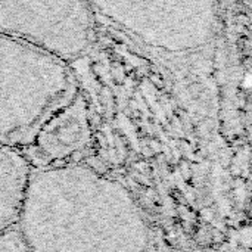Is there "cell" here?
I'll list each match as a JSON object with an SVG mask.
<instances>
[{
	"label": "cell",
	"instance_id": "obj_1",
	"mask_svg": "<svg viewBox=\"0 0 252 252\" xmlns=\"http://www.w3.org/2000/svg\"><path fill=\"white\" fill-rule=\"evenodd\" d=\"M16 229L31 252H154L127 188L75 162L31 170Z\"/></svg>",
	"mask_w": 252,
	"mask_h": 252
},
{
	"label": "cell",
	"instance_id": "obj_2",
	"mask_svg": "<svg viewBox=\"0 0 252 252\" xmlns=\"http://www.w3.org/2000/svg\"><path fill=\"white\" fill-rule=\"evenodd\" d=\"M96 19L124 35L196 112L219 100L220 0H90Z\"/></svg>",
	"mask_w": 252,
	"mask_h": 252
},
{
	"label": "cell",
	"instance_id": "obj_3",
	"mask_svg": "<svg viewBox=\"0 0 252 252\" xmlns=\"http://www.w3.org/2000/svg\"><path fill=\"white\" fill-rule=\"evenodd\" d=\"M80 92L69 63L0 34V143L25 151L40 127Z\"/></svg>",
	"mask_w": 252,
	"mask_h": 252
},
{
	"label": "cell",
	"instance_id": "obj_4",
	"mask_svg": "<svg viewBox=\"0 0 252 252\" xmlns=\"http://www.w3.org/2000/svg\"><path fill=\"white\" fill-rule=\"evenodd\" d=\"M0 34L69 63L93 49L97 19L90 0H0Z\"/></svg>",
	"mask_w": 252,
	"mask_h": 252
},
{
	"label": "cell",
	"instance_id": "obj_5",
	"mask_svg": "<svg viewBox=\"0 0 252 252\" xmlns=\"http://www.w3.org/2000/svg\"><path fill=\"white\" fill-rule=\"evenodd\" d=\"M90 142V112L80 92L40 127L32 143L22 152L35 167L62 165L84 152Z\"/></svg>",
	"mask_w": 252,
	"mask_h": 252
},
{
	"label": "cell",
	"instance_id": "obj_6",
	"mask_svg": "<svg viewBox=\"0 0 252 252\" xmlns=\"http://www.w3.org/2000/svg\"><path fill=\"white\" fill-rule=\"evenodd\" d=\"M31 170L22 151L0 143V235L18 224Z\"/></svg>",
	"mask_w": 252,
	"mask_h": 252
},
{
	"label": "cell",
	"instance_id": "obj_7",
	"mask_svg": "<svg viewBox=\"0 0 252 252\" xmlns=\"http://www.w3.org/2000/svg\"><path fill=\"white\" fill-rule=\"evenodd\" d=\"M0 252H31L19 235L16 226L0 235Z\"/></svg>",
	"mask_w": 252,
	"mask_h": 252
}]
</instances>
